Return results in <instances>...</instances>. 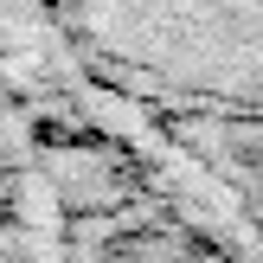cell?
Wrapping results in <instances>:
<instances>
[{
	"label": "cell",
	"mask_w": 263,
	"mask_h": 263,
	"mask_svg": "<svg viewBox=\"0 0 263 263\" xmlns=\"http://www.w3.org/2000/svg\"><path fill=\"white\" fill-rule=\"evenodd\" d=\"M58 51L154 128L263 122V0H45Z\"/></svg>",
	"instance_id": "obj_1"
},
{
	"label": "cell",
	"mask_w": 263,
	"mask_h": 263,
	"mask_svg": "<svg viewBox=\"0 0 263 263\" xmlns=\"http://www.w3.org/2000/svg\"><path fill=\"white\" fill-rule=\"evenodd\" d=\"M161 135L186 154V167L212 186V199L263 263V122H180Z\"/></svg>",
	"instance_id": "obj_2"
}]
</instances>
